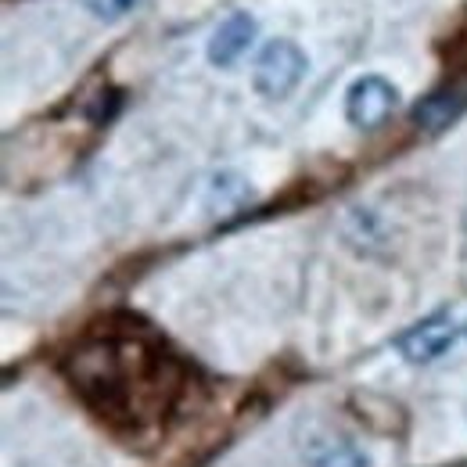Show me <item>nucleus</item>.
<instances>
[{"mask_svg": "<svg viewBox=\"0 0 467 467\" xmlns=\"http://www.w3.org/2000/svg\"><path fill=\"white\" fill-rule=\"evenodd\" d=\"M306 72H309V55L295 40L277 36L259 51V58L252 65V87L263 101H285L306 79Z\"/></svg>", "mask_w": 467, "mask_h": 467, "instance_id": "nucleus-1", "label": "nucleus"}, {"mask_svg": "<svg viewBox=\"0 0 467 467\" xmlns=\"http://www.w3.org/2000/svg\"><path fill=\"white\" fill-rule=\"evenodd\" d=\"M467 112V87H446L413 105V122L424 133H442Z\"/></svg>", "mask_w": 467, "mask_h": 467, "instance_id": "nucleus-5", "label": "nucleus"}, {"mask_svg": "<svg viewBox=\"0 0 467 467\" xmlns=\"http://www.w3.org/2000/svg\"><path fill=\"white\" fill-rule=\"evenodd\" d=\"M248 202H252V183L241 173H234V170L216 173L209 180V187H205V209H209L213 220H223L231 213H241Z\"/></svg>", "mask_w": 467, "mask_h": 467, "instance_id": "nucleus-6", "label": "nucleus"}, {"mask_svg": "<svg viewBox=\"0 0 467 467\" xmlns=\"http://www.w3.org/2000/svg\"><path fill=\"white\" fill-rule=\"evenodd\" d=\"M98 22H119V18H126L140 0H79Z\"/></svg>", "mask_w": 467, "mask_h": 467, "instance_id": "nucleus-8", "label": "nucleus"}, {"mask_svg": "<svg viewBox=\"0 0 467 467\" xmlns=\"http://www.w3.org/2000/svg\"><path fill=\"white\" fill-rule=\"evenodd\" d=\"M400 101H403L400 87L389 76L367 72V76H356L346 90V119L356 130H378L400 109Z\"/></svg>", "mask_w": 467, "mask_h": 467, "instance_id": "nucleus-3", "label": "nucleus"}, {"mask_svg": "<svg viewBox=\"0 0 467 467\" xmlns=\"http://www.w3.org/2000/svg\"><path fill=\"white\" fill-rule=\"evenodd\" d=\"M255 33H259V22L248 15V11H231L209 36L205 44V58L216 68H234L241 55H248V47L255 44Z\"/></svg>", "mask_w": 467, "mask_h": 467, "instance_id": "nucleus-4", "label": "nucleus"}, {"mask_svg": "<svg viewBox=\"0 0 467 467\" xmlns=\"http://www.w3.org/2000/svg\"><path fill=\"white\" fill-rule=\"evenodd\" d=\"M309 467H370V457L352 442H338V446L324 450L320 457H313Z\"/></svg>", "mask_w": 467, "mask_h": 467, "instance_id": "nucleus-7", "label": "nucleus"}, {"mask_svg": "<svg viewBox=\"0 0 467 467\" xmlns=\"http://www.w3.org/2000/svg\"><path fill=\"white\" fill-rule=\"evenodd\" d=\"M464 335H467V320H461L457 313H435V317H428V320L407 327L396 338V352L407 363H413V367H428V363L450 356Z\"/></svg>", "mask_w": 467, "mask_h": 467, "instance_id": "nucleus-2", "label": "nucleus"}]
</instances>
